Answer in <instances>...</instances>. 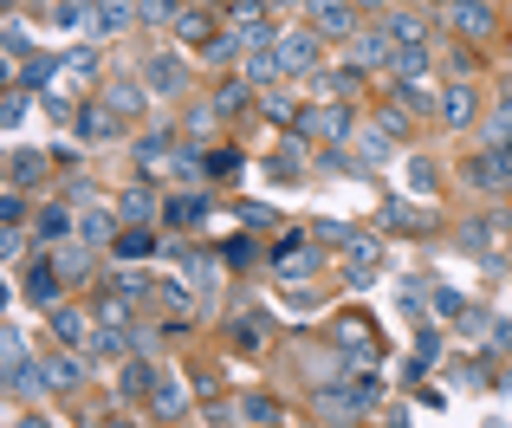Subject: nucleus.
Wrapping results in <instances>:
<instances>
[{
	"label": "nucleus",
	"instance_id": "f257e3e1",
	"mask_svg": "<svg viewBox=\"0 0 512 428\" xmlns=\"http://www.w3.org/2000/svg\"><path fill=\"white\" fill-rule=\"evenodd\" d=\"M461 182L480 195H506L512 189V143H493V150H480L474 163H461Z\"/></svg>",
	"mask_w": 512,
	"mask_h": 428
},
{
	"label": "nucleus",
	"instance_id": "f03ea898",
	"mask_svg": "<svg viewBox=\"0 0 512 428\" xmlns=\"http://www.w3.org/2000/svg\"><path fill=\"white\" fill-rule=\"evenodd\" d=\"M273 59H279V72H286V78L318 72V33H312V26H305V33H279L273 39Z\"/></svg>",
	"mask_w": 512,
	"mask_h": 428
},
{
	"label": "nucleus",
	"instance_id": "7ed1b4c3",
	"mask_svg": "<svg viewBox=\"0 0 512 428\" xmlns=\"http://www.w3.org/2000/svg\"><path fill=\"white\" fill-rule=\"evenodd\" d=\"M299 130L331 137V143H350L357 137V111H350V104H312V111H299Z\"/></svg>",
	"mask_w": 512,
	"mask_h": 428
},
{
	"label": "nucleus",
	"instance_id": "20e7f679",
	"mask_svg": "<svg viewBox=\"0 0 512 428\" xmlns=\"http://www.w3.org/2000/svg\"><path fill=\"white\" fill-rule=\"evenodd\" d=\"M52 338H59L65 351H91V338H98V318H85L78 305H52Z\"/></svg>",
	"mask_w": 512,
	"mask_h": 428
},
{
	"label": "nucleus",
	"instance_id": "39448f33",
	"mask_svg": "<svg viewBox=\"0 0 512 428\" xmlns=\"http://www.w3.org/2000/svg\"><path fill=\"white\" fill-rule=\"evenodd\" d=\"M33 240H39V247H65V240H78V208L46 202L33 214Z\"/></svg>",
	"mask_w": 512,
	"mask_h": 428
},
{
	"label": "nucleus",
	"instance_id": "423d86ee",
	"mask_svg": "<svg viewBox=\"0 0 512 428\" xmlns=\"http://www.w3.org/2000/svg\"><path fill=\"white\" fill-rule=\"evenodd\" d=\"M344 59L357 65V72H376V65L396 59V39H389V33H350L344 39Z\"/></svg>",
	"mask_w": 512,
	"mask_h": 428
},
{
	"label": "nucleus",
	"instance_id": "0eeeda50",
	"mask_svg": "<svg viewBox=\"0 0 512 428\" xmlns=\"http://www.w3.org/2000/svg\"><path fill=\"white\" fill-rule=\"evenodd\" d=\"M137 72H143V85H150V91H156V98H175V91H182V85H188V65H182V59H175V52H156V59H143V65H137Z\"/></svg>",
	"mask_w": 512,
	"mask_h": 428
},
{
	"label": "nucleus",
	"instance_id": "6e6552de",
	"mask_svg": "<svg viewBox=\"0 0 512 428\" xmlns=\"http://www.w3.org/2000/svg\"><path fill=\"white\" fill-rule=\"evenodd\" d=\"M156 383H163V370H156L150 357H130V364L117 370V403H143V396H156Z\"/></svg>",
	"mask_w": 512,
	"mask_h": 428
},
{
	"label": "nucleus",
	"instance_id": "1a4fd4ad",
	"mask_svg": "<svg viewBox=\"0 0 512 428\" xmlns=\"http://www.w3.org/2000/svg\"><path fill=\"white\" fill-rule=\"evenodd\" d=\"M312 33L350 39L357 33V7H350V0H312Z\"/></svg>",
	"mask_w": 512,
	"mask_h": 428
},
{
	"label": "nucleus",
	"instance_id": "9d476101",
	"mask_svg": "<svg viewBox=\"0 0 512 428\" xmlns=\"http://www.w3.org/2000/svg\"><path fill=\"white\" fill-rule=\"evenodd\" d=\"M117 221H124L117 208H104V202H85V208H78V240H85V247H104V240L117 234Z\"/></svg>",
	"mask_w": 512,
	"mask_h": 428
},
{
	"label": "nucleus",
	"instance_id": "9b49d317",
	"mask_svg": "<svg viewBox=\"0 0 512 428\" xmlns=\"http://www.w3.org/2000/svg\"><path fill=\"white\" fill-rule=\"evenodd\" d=\"M137 20V0H98V13H85V33H124Z\"/></svg>",
	"mask_w": 512,
	"mask_h": 428
},
{
	"label": "nucleus",
	"instance_id": "f8f14e48",
	"mask_svg": "<svg viewBox=\"0 0 512 428\" xmlns=\"http://www.w3.org/2000/svg\"><path fill=\"white\" fill-rule=\"evenodd\" d=\"M104 111H111V117H137V111H150V85H130V78H117V85L104 91Z\"/></svg>",
	"mask_w": 512,
	"mask_h": 428
},
{
	"label": "nucleus",
	"instance_id": "ddd939ff",
	"mask_svg": "<svg viewBox=\"0 0 512 428\" xmlns=\"http://www.w3.org/2000/svg\"><path fill=\"white\" fill-rule=\"evenodd\" d=\"M26 292H33L39 305L59 299V273H52V253H46V247H39V253H33V266H26Z\"/></svg>",
	"mask_w": 512,
	"mask_h": 428
},
{
	"label": "nucleus",
	"instance_id": "4468645a",
	"mask_svg": "<svg viewBox=\"0 0 512 428\" xmlns=\"http://www.w3.org/2000/svg\"><path fill=\"white\" fill-rule=\"evenodd\" d=\"M448 26H461V33H493V7H487V0H454V7H448Z\"/></svg>",
	"mask_w": 512,
	"mask_h": 428
},
{
	"label": "nucleus",
	"instance_id": "2eb2a0df",
	"mask_svg": "<svg viewBox=\"0 0 512 428\" xmlns=\"http://www.w3.org/2000/svg\"><path fill=\"white\" fill-rule=\"evenodd\" d=\"M441 124H448V130H467V124H474V91H467V85H448V91H441Z\"/></svg>",
	"mask_w": 512,
	"mask_h": 428
},
{
	"label": "nucleus",
	"instance_id": "dca6fc26",
	"mask_svg": "<svg viewBox=\"0 0 512 428\" xmlns=\"http://www.w3.org/2000/svg\"><path fill=\"white\" fill-rule=\"evenodd\" d=\"M279 273H286V279H312V273H318V247L286 240V247H279Z\"/></svg>",
	"mask_w": 512,
	"mask_h": 428
},
{
	"label": "nucleus",
	"instance_id": "f3484780",
	"mask_svg": "<svg viewBox=\"0 0 512 428\" xmlns=\"http://www.w3.org/2000/svg\"><path fill=\"white\" fill-rule=\"evenodd\" d=\"M117 214H124V221H130V227H150V221H156V214H163V202H156V195H150V189H130V195H124V202H117Z\"/></svg>",
	"mask_w": 512,
	"mask_h": 428
},
{
	"label": "nucleus",
	"instance_id": "a211bd4d",
	"mask_svg": "<svg viewBox=\"0 0 512 428\" xmlns=\"http://www.w3.org/2000/svg\"><path fill=\"white\" fill-rule=\"evenodd\" d=\"M182 409H188V390H182V383H175V377H163V383H156V396H150V416L175 422V416H182Z\"/></svg>",
	"mask_w": 512,
	"mask_h": 428
},
{
	"label": "nucleus",
	"instance_id": "6ab92c4d",
	"mask_svg": "<svg viewBox=\"0 0 512 428\" xmlns=\"http://www.w3.org/2000/svg\"><path fill=\"white\" fill-rule=\"evenodd\" d=\"M383 227H402V234H422V227H435V221H428V208H422V202H389V208H383Z\"/></svg>",
	"mask_w": 512,
	"mask_h": 428
},
{
	"label": "nucleus",
	"instance_id": "aec40b11",
	"mask_svg": "<svg viewBox=\"0 0 512 428\" xmlns=\"http://www.w3.org/2000/svg\"><path fill=\"white\" fill-rule=\"evenodd\" d=\"M39 176H46V156H39V150H20V156H13V169H7V189H33V182Z\"/></svg>",
	"mask_w": 512,
	"mask_h": 428
},
{
	"label": "nucleus",
	"instance_id": "412c9836",
	"mask_svg": "<svg viewBox=\"0 0 512 428\" xmlns=\"http://www.w3.org/2000/svg\"><path fill=\"white\" fill-rule=\"evenodd\" d=\"M500 240H506V214H487V221L461 227V247H500Z\"/></svg>",
	"mask_w": 512,
	"mask_h": 428
},
{
	"label": "nucleus",
	"instance_id": "4be33fe9",
	"mask_svg": "<svg viewBox=\"0 0 512 428\" xmlns=\"http://www.w3.org/2000/svg\"><path fill=\"white\" fill-rule=\"evenodd\" d=\"M46 377H52V390H78V383H85V364H78V351L46 357Z\"/></svg>",
	"mask_w": 512,
	"mask_h": 428
},
{
	"label": "nucleus",
	"instance_id": "5701e85b",
	"mask_svg": "<svg viewBox=\"0 0 512 428\" xmlns=\"http://www.w3.org/2000/svg\"><path fill=\"white\" fill-rule=\"evenodd\" d=\"M240 422L247 428H279V403L273 396H240Z\"/></svg>",
	"mask_w": 512,
	"mask_h": 428
},
{
	"label": "nucleus",
	"instance_id": "b1692460",
	"mask_svg": "<svg viewBox=\"0 0 512 428\" xmlns=\"http://www.w3.org/2000/svg\"><path fill=\"white\" fill-rule=\"evenodd\" d=\"M383 33L396 39V46H422V13H389Z\"/></svg>",
	"mask_w": 512,
	"mask_h": 428
},
{
	"label": "nucleus",
	"instance_id": "393cba45",
	"mask_svg": "<svg viewBox=\"0 0 512 428\" xmlns=\"http://www.w3.org/2000/svg\"><path fill=\"white\" fill-rule=\"evenodd\" d=\"M78 137H85V143H111V111H104V104L91 111V104H85V111H78Z\"/></svg>",
	"mask_w": 512,
	"mask_h": 428
},
{
	"label": "nucleus",
	"instance_id": "a878e982",
	"mask_svg": "<svg viewBox=\"0 0 512 428\" xmlns=\"http://www.w3.org/2000/svg\"><path fill=\"white\" fill-rule=\"evenodd\" d=\"M52 266H59L65 279H85V273H91V253H85V240H78V247H59V253H52Z\"/></svg>",
	"mask_w": 512,
	"mask_h": 428
},
{
	"label": "nucleus",
	"instance_id": "bb28decb",
	"mask_svg": "<svg viewBox=\"0 0 512 428\" xmlns=\"http://www.w3.org/2000/svg\"><path fill=\"white\" fill-rule=\"evenodd\" d=\"M389 72H396V78H422V72H428V52H422V46H396Z\"/></svg>",
	"mask_w": 512,
	"mask_h": 428
},
{
	"label": "nucleus",
	"instance_id": "cd10ccee",
	"mask_svg": "<svg viewBox=\"0 0 512 428\" xmlns=\"http://www.w3.org/2000/svg\"><path fill=\"white\" fill-rule=\"evenodd\" d=\"M201 214H208V202H201V195H169V221H175V227H195Z\"/></svg>",
	"mask_w": 512,
	"mask_h": 428
},
{
	"label": "nucleus",
	"instance_id": "c85d7f7f",
	"mask_svg": "<svg viewBox=\"0 0 512 428\" xmlns=\"http://www.w3.org/2000/svg\"><path fill=\"white\" fill-rule=\"evenodd\" d=\"M240 78H247V85H273V78H279V59H273V52H253V59L240 65Z\"/></svg>",
	"mask_w": 512,
	"mask_h": 428
},
{
	"label": "nucleus",
	"instance_id": "c756f323",
	"mask_svg": "<svg viewBox=\"0 0 512 428\" xmlns=\"http://www.w3.org/2000/svg\"><path fill=\"white\" fill-rule=\"evenodd\" d=\"M357 156H370V163H389V130H357Z\"/></svg>",
	"mask_w": 512,
	"mask_h": 428
},
{
	"label": "nucleus",
	"instance_id": "7c9ffc66",
	"mask_svg": "<svg viewBox=\"0 0 512 428\" xmlns=\"http://www.w3.org/2000/svg\"><path fill=\"white\" fill-rule=\"evenodd\" d=\"M182 130H188L195 143H208V137H214V104H195V111L182 117Z\"/></svg>",
	"mask_w": 512,
	"mask_h": 428
},
{
	"label": "nucleus",
	"instance_id": "2f4dec72",
	"mask_svg": "<svg viewBox=\"0 0 512 428\" xmlns=\"http://www.w3.org/2000/svg\"><path fill=\"white\" fill-rule=\"evenodd\" d=\"M487 143H512V91L500 98V111L487 117Z\"/></svg>",
	"mask_w": 512,
	"mask_h": 428
},
{
	"label": "nucleus",
	"instance_id": "473e14b6",
	"mask_svg": "<svg viewBox=\"0 0 512 428\" xmlns=\"http://www.w3.org/2000/svg\"><path fill=\"white\" fill-rule=\"evenodd\" d=\"M260 338H266V312H247L234 325V344H247V351H260Z\"/></svg>",
	"mask_w": 512,
	"mask_h": 428
},
{
	"label": "nucleus",
	"instance_id": "72a5a7b5",
	"mask_svg": "<svg viewBox=\"0 0 512 428\" xmlns=\"http://www.w3.org/2000/svg\"><path fill=\"white\" fill-rule=\"evenodd\" d=\"M137 20H150V26H175L182 13H175V0H137Z\"/></svg>",
	"mask_w": 512,
	"mask_h": 428
},
{
	"label": "nucleus",
	"instance_id": "f704fd0d",
	"mask_svg": "<svg viewBox=\"0 0 512 428\" xmlns=\"http://www.w3.org/2000/svg\"><path fill=\"white\" fill-rule=\"evenodd\" d=\"M247 98H253V85H247V78H227V85H221V98H214V111H240Z\"/></svg>",
	"mask_w": 512,
	"mask_h": 428
},
{
	"label": "nucleus",
	"instance_id": "c9c22d12",
	"mask_svg": "<svg viewBox=\"0 0 512 428\" xmlns=\"http://www.w3.org/2000/svg\"><path fill=\"white\" fill-rule=\"evenodd\" d=\"M188 286H201V305H214V266L208 260H188Z\"/></svg>",
	"mask_w": 512,
	"mask_h": 428
},
{
	"label": "nucleus",
	"instance_id": "e433bc0d",
	"mask_svg": "<svg viewBox=\"0 0 512 428\" xmlns=\"http://www.w3.org/2000/svg\"><path fill=\"white\" fill-rule=\"evenodd\" d=\"M175 33H182V39H208V13H182V20H175Z\"/></svg>",
	"mask_w": 512,
	"mask_h": 428
},
{
	"label": "nucleus",
	"instance_id": "4c0bfd02",
	"mask_svg": "<svg viewBox=\"0 0 512 428\" xmlns=\"http://www.w3.org/2000/svg\"><path fill=\"white\" fill-rule=\"evenodd\" d=\"M52 72H59L52 59H33V65H26V85H52Z\"/></svg>",
	"mask_w": 512,
	"mask_h": 428
},
{
	"label": "nucleus",
	"instance_id": "58836bf2",
	"mask_svg": "<svg viewBox=\"0 0 512 428\" xmlns=\"http://www.w3.org/2000/svg\"><path fill=\"white\" fill-rule=\"evenodd\" d=\"M150 247H156L150 227H143V234H124V240H117V253H150Z\"/></svg>",
	"mask_w": 512,
	"mask_h": 428
},
{
	"label": "nucleus",
	"instance_id": "ea45409f",
	"mask_svg": "<svg viewBox=\"0 0 512 428\" xmlns=\"http://www.w3.org/2000/svg\"><path fill=\"white\" fill-rule=\"evenodd\" d=\"M240 214H247V227H273V208H266V202H247Z\"/></svg>",
	"mask_w": 512,
	"mask_h": 428
},
{
	"label": "nucleus",
	"instance_id": "a19ab883",
	"mask_svg": "<svg viewBox=\"0 0 512 428\" xmlns=\"http://www.w3.org/2000/svg\"><path fill=\"white\" fill-rule=\"evenodd\" d=\"M13 428H52V422L39 416V409H20V416H13Z\"/></svg>",
	"mask_w": 512,
	"mask_h": 428
},
{
	"label": "nucleus",
	"instance_id": "79ce46f5",
	"mask_svg": "<svg viewBox=\"0 0 512 428\" xmlns=\"http://www.w3.org/2000/svg\"><path fill=\"white\" fill-rule=\"evenodd\" d=\"M493 344H506V351H512V318H506V325H493Z\"/></svg>",
	"mask_w": 512,
	"mask_h": 428
},
{
	"label": "nucleus",
	"instance_id": "37998d69",
	"mask_svg": "<svg viewBox=\"0 0 512 428\" xmlns=\"http://www.w3.org/2000/svg\"><path fill=\"white\" fill-rule=\"evenodd\" d=\"M350 7H389V0H350Z\"/></svg>",
	"mask_w": 512,
	"mask_h": 428
},
{
	"label": "nucleus",
	"instance_id": "c03bdc74",
	"mask_svg": "<svg viewBox=\"0 0 512 428\" xmlns=\"http://www.w3.org/2000/svg\"><path fill=\"white\" fill-rule=\"evenodd\" d=\"M104 428H137V422H104Z\"/></svg>",
	"mask_w": 512,
	"mask_h": 428
},
{
	"label": "nucleus",
	"instance_id": "a18cd8bd",
	"mask_svg": "<svg viewBox=\"0 0 512 428\" xmlns=\"http://www.w3.org/2000/svg\"><path fill=\"white\" fill-rule=\"evenodd\" d=\"M273 7H292V0H273Z\"/></svg>",
	"mask_w": 512,
	"mask_h": 428
}]
</instances>
